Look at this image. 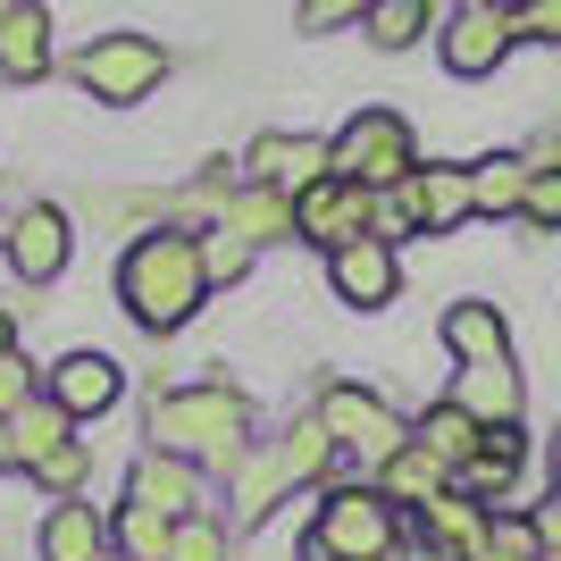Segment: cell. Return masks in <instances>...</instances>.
<instances>
[{"label":"cell","instance_id":"6da1fadb","mask_svg":"<svg viewBox=\"0 0 561 561\" xmlns=\"http://www.w3.org/2000/svg\"><path fill=\"white\" fill-rule=\"evenodd\" d=\"M142 436H151V453H176V461H193L202 478H210V469H234L243 445H252V394L227 386V377L160 386L151 411H142Z\"/></svg>","mask_w":561,"mask_h":561},{"label":"cell","instance_id":"7a4b0ae2","mask_svg":"<svg viewBox=\"0 0 561 561\" xmlns=\"http://www.w3.org/2000/svg\"><path fill=\"white\" fill-rule=\"evenodd\" d=\"M117 302L142 335H176L193 310L210 302V268H202V234L185 227H151L126 243L117 260Z\"/></svg>","mask_w":561,"mask_h":561},{"label":"cell","instance_id":"3957f363","mask_svg":"<svg viewBox=\"0 0 561 561\" xmlns=\"http://www.w3.org/2000/svg\"><path fill=\"white\" fill-rule=\"evenodd\" d=\"M302 537L328 561H377V553L402 545V512L377 494V478L369 486H360V478H335V486H319V512H310Z\"/></svg>","mask_w":561,"mask_h":561},{"label":"cell","instance_id":"277c9868","mask_svg":"<svg viewBox=\"0 0 561 561\" xmlns=\"http://www.w3.org/2000/svg\"><path fill=\"white\" fill-rule=\"evenodd\" d=\"M328 168L352 176V185H369V193H386L420 168V135H411L402 110H352L344 135H328Z\"/></svg>","mask_w":561,"mask_h":561},{"label":"cell","instance_id":"5b68a950","mask_svg":"<svg viewBox=\"0 0 561 561\" xmlns=\"http://www.w3.org/2000/svg\"><path fill=\"white\" fill-rule=\"evenodd\" d=\"M310 411H319V427L335 436V453H352V461H394L402 445H411V420H402L386 394H369V386H352V377H328L319 394H310Z\"/></svg>","mask_w":561,"mask_h":561},{"label":"cell","instance_id":"8992f818","mask_svg":"<svg viewBox=\"0 0 561 561\" xmlns=\"http://www.w3.org/2000/svg\"><path fill=\"white\" fill-rule=\"evenodd\" d=\"M168 43H151V34H101L84 59H76V84L93 101H110V110H135V101H151L168 84Z\"/></svg>","mask_w":561,"mask_h":561},{"label":"cell","instance_id":"52a82bcc","mask_svg":"<svg viewBox=\"0 0 561 561\" xmlns=\"http://www.w3.org/2000/svg\"><path fill=\"white\" fill-rule=\"evenodd\" d=\"M512 9L503 0H461V9H445V34H436V50H445V76H461V84H478V76H494L503 59H512Z\"/></svg>","mask_w":561,"mask_h":561},{"label":"cell","instance_id":"ba28073f","mask_svg":"<svg viewBox=\"0 0 561 561\" xmlns=\"http://www.w3.org/2000/svg\"><path fill=\"white\" fill-rule=\"evenodd\" d=\"M369 210H377V193L328 168L319 185H302V193H294V243L344 252V243H360V234H369Z\"/></svg>","mask_w":561,"mask_h":561},{"label":"cell","instance_id":"9c48e42d","mask_svg":"<svg viewBox=\"0 0 561 561\" xmlns=\"http://www.w3.org/2000/svg\"><path fill=\"white\" fill-rule=\"evenodd\" d=\"M9 268H18L25 285H50L59 268H68V252H76V218L59 210V202H25L18 218H9Z\"/></svg>","mask_w":561,"mask_h":561},{"label":"cell","instance_id":"30bf717a","mask_svg":"<svg viewBox=\"0 0 561 561\" xmlns=\"http://www.w3.org/2000/svg\"><path fill=\"white\" fill-rule=\"evenodd\" d=\"M328 285L344 310H386L402 294V260L394 243H377V234H360V243H344V252H328Z\"/></svg>","mask_w":561,"mask_h":561},{"label":"cell","instance_id":"8fae6325","mask_svg":"<svg viewBox=\"0 0 561 561\" xmlns=\"http://www.w3.org/2000/svg\"><path fill=\"white\" fill-rule=\"evenodd\" d=\"M43 394L68 411V420H101V411H117V394H126V369H117L110 352H68V360H50Z\"/></svg>","mask_w":561,"mask_h":561},{"label":"cell","instance_id":"7c38bea8","mask_svg":"<svg viewBox=\"0 0 561 561\" xmlns=\"http://www.w3.org/2000/svg\"><path fill=\"white\" fill-rule=\"evenodd\" d=\"M453 402L478 427H519L528 420V377H519V360H469V369H453Z\"/></svg>","mask_w":561,"mask_h":561},{"label":"cell","instance_id":"4fadbf2b","mask_svg":"<svg viewBox=\"0 0 561 561\" xmlns=\"http://www.w3.org/2000/svg\"><path fill=\"white\" fill-rule=\"evenodd\" d=\"M202 469L176 461V453H142L135 469H126V503H142V512H160V519H193V512H210L202 503Z\"/></svg>","mask_w":561,"mask_h":561},{"label":"cell","instance_id":"5bb4252c","mask_svg":"<svg viewBox=\"0 0 561 561\" xmlns=\"http://www.w3.org/2000/svg\"><path fill=\"white\" fill-rule=\"evenodd\" d=\"M411 210H420V234H453L478 218V193H469V168L461 160H420L411 176Z\"/></svg>","mask_w":561,"mask_h":561},{"label":"cell","instance_id":"9a60e30c","mask_svg":"<svg viewBox=\"0 0 561 561\" xmlns=\"http://www.w3.org/2000/svg\"><path fill=\"white\" fill-rule=\"evenodd\" d=\"M328 176V142L319 135H252L243 151V185H277V193H302Z\"/></svg>","mask_w":561,"mask_h":561},{"label":"cell","instance_id":"2e32d148","mask_svg":"<svg viewBox=\"0 0 561 561\" xmlns=\"http://www.w3.org/2000/svg\"><path fill=\"white\" fill-rule=\"evenodd\" d=\"M519 469H528V427H486V445H478V461L453 469V486L469 494V503H486V512H503L519 486Z\"/></svg>","mask_w":561,"mask_h":561},{"label":"cell","instance_id":"e0dca14e","mask_svg":"<svg viewBox=\"0 0 561 561\" xmlns=\"http://www.w3.org/2000/svg\"><path fill=\"white\" fill-rule=\"evenodd\" d=\"M43 76H50V9L0 0V84H43Z\"/></svg>","mask_w":561,"mask_h":561},{"label":"cell","instance_id":"ac0fdd59","mask_svg":"<svg viewBox=\"0 0 561 561\" xmlns=\"http://www.w3.org/2000/svg\"><path fill=\"white\" fill-rule=\"evenodd\" d=\"M34 553H43V561H110V519H101L84 494H68V503H50V512H43Z\"/></svg>","mask_w":561,"mask_h":561},{"label":"cell","instance_id":"d6986e66","mask_svg":"<svg viewBox=\"0 0 561 561\" xmlns=\"http://www.w3.org/2000/svg\"><path fill=\"white\" fill-rule=\"evenodd\" d=\"M227 478H234V503H227V519H234V528H243V537H252L260 519L277 512L285 494H294V478H285L277 445H243V461H234Z\"/></svg>","mask_w":561,"mask_h":561},{"label":"cell","instance_id":"ffe728a7","mask_svg":"<svg viewBox=\"0 0 561 561\" xmlns=\"http://www.w3.org/2000/svg\"><path fill=\"white\" fill-rule=\"evenodd\" d=\"M445 352L453 360H512V319H503V302H478V294H469V302H445Z\"/></svg>","mask_w":561,"mask_h":561},{"label":"cell","instance_id":"44dd1931","mask_svg":"<svg viewBox=\"0 0 561 561\" xmlns=\"http://www.w3.org/2000/svg\"><path fill=\"white\" fill-rule=\"evenodd\" d=\"M218 227L243 234L252 252H260V243H294V193H277V185H243V193H227Z\"/></svg>","mask_w":561,"mask_h":561},{"label":"cell","instance_id":"7402d4cb","mask_svg":"<svg viewBox=\"0 0 561 561\" xmlns=\"http://www.w3.org/2000/svg\"><path fill=\"white\" fill-rule=\"evenodd\" d=\"M268 445H277V461H285V478H294V494H302V486H328L335 461H344V453H335V436L319 427V411H294V420H285V436H268Z\"/></svg>","mask_w":561,"mask_h":561},{"label":"cell","instance_id":"603a6c76","mask_svg":"<svg viewBox=\"0 0 561 561\" xmlns=\"http://www.w3.org/2000/svg\"><path fill=\"white\" fill-rule=\"evenodd\" d=\"M445 486H453V469L436 461L427 445H402L394 461H377V494H386L394 512H427V503H436Z\"/></svg>","mask_w":561,"mask_h":561},{"label":"cell","instance_id":"cb8c5ba5","mask_svg":"<svg viewBox=\"0 0 561 561\" xmlns=\"http://www.w3.org/2000/svg\"><path fill=\"white\" fill-rule=\"evenodd\" d=\"M486 503H469V494L461 486H445V494H436V503H427V512H420V545H436V553H478V537H486Z\"/></svg>","mask_w":561,"mask_h":561},{"label":"cell","instance_id":"d4e9b609","mask_svg":"<svg viewBox=\"0 0 561 561\" xmlns=\"http://www.w3.org/2000/svg\"><path fill=\"white\" fill-rule=\"evenodd\" d=\"M411 445H427V453H436L445 469H461V461H478V445H486V427H478V420L461 411V402L445 394V402H427L420 420H411Z\"/></svg>","mask_w":561,"mask_h":561},{"label":"cell","instance_id":"484cf974","mask_svg":"<svg viewBox=\"0 0 561 561\" xmlns=\"http://www.w3.org/2000/svg\"><path fill=\"white\" fill-rule=\"evenodd\" d=\"M469 193H478V218H519V202H528V160H519V151L469 160Z\"/></svg>","mask_w":561,"mask_h":561},{"label":"cell","instance_id":"4316f807","mask_svg":"<svg viewBox=\"0 0 561 561\" xmlns=\"http://www.w3.org/2000/svg\"><path fill=\"white\" fill-rule=\"evenodd\" d=\"M436 18H445L436 0H377L369 18H360V34H369L377 50H411V43H427V34H436Z\"/></svg>","mask_w":561,"mask_h":561},{"label":"cell","instance_id":"83f0119b","mask_svg":"<svg viewBox=\"0 0 561 561\" xmlns=\"http://www.w3.org/2000/svg\"><path fill=\"white\" fill-rule=\"evenodd\" d=\"M168 545H176V519L142 512V503H117V519H110V553H135V561H168Z\"/></svg>","mask_w":561,"mask_h":561},{"label":"cell","instance_id":"f1b7e54d","mask_svg":"<svg viewBox=\"0 0 561 561\" xmlns=\"http://www.w3.org/2000/svg\"><path fill=\"white\" fill-rule=\"evenodd\" d=\"M469 561H545V537H537V512H494L486 537Z\"/></svg>","mask_w":561,"mask_h":561},{"label":"cell","instance_id":"f546056e","mask_svg":"<svg viewBox=\"0 0 561 561\" xmlns=\"http://www.w3.org/2000/svg\"><path fill=\"white\" fill-rule=\"evenodd\" d=\"M9 427H18V469H25V461H43L50 445H68V436H76V420H68V411H59L50 394H34Z\"/></svg>","mask_w":561,"mask_h":561},{"label":"cell","instance_id":"4dcf8cb0","mask_svg":"<svg viewBox=\"0 0 561 561\" xmlns=\"http://www.w3.org/2000/svg\"><path fill=\"white\" fill-rule=\"evenodd\" d=\"M84 469H93V453H84V436H68V445H50L43 461H25V478H34L50 503H68V494L84 486Z\"/></svg>","mask_w":561,"mask_h":561},{"label":"cell","instance_id":"1f68e13d","mask_svg":"<svg viewBox=\"0 0 561 561\" xmlns=\"http://www.w3.org/2000/svg\"><path fill=\"white\" fill-rule=\"evenodd\" d=\"M227 545H234V519L193 512V519H176V545H168V561H227Z\"/></svg>","mask_w":561,"mask_h":561},{"label":"cell","instance_id":"d6a6232c","mask_svg":"<svg viewBox=\"0 0 561 561\" xmlns=\"http://www.w3.org/2000/svg\"><path fill=\"white\" fill-rule=\"evenodd\" d=\"M202 268H210V285H243V277H252V243L227 234V227H210V234H202Z\"/></svg>","mask_w":561,"mask_h":561},{"label":"cell","instance_id":"836d02e7","mask_svg":"<svg viewBox=\"0 0 561 561\" xmlns=\"http://www.w3.org/2000/svg\"><path fill=\"white\" fill-rule=\"evenodd\" d=\"M519 227L561 234V168H528V202H519Z\"/></svg>","mask_w":561,"mask_h":561},{"label":"cell","instance_id":"e575fe53","mask_svg":"<svg viewBox=\"0 0 561 561\" xmlns=\"http://www.w3.org/2000/svg\"><path fill=\"white\" fill-rule=\"evenodd\" d=\"M369 234H377V243H402V234H420V210H411V185H386V193H377Z\"/></svg>","mask_w":561,"mask_h":561},{"label":"cell","instance_id":"d590c367","mask_svg":"<svg viewBox=\"0 0 561 561\" xmlns=\"http://www.w3.org/2000/svg\"><path fill=\"white\" fill-rule=\"evenodd\" d=\"M369 9H377V0H302L294 25H302V34H344V25H360Z\"/></svg>","mask_w":561,"mask_h":561},{"label":"cell","instance_id":"8d00e7d4","mask_svg":"<svg viewBox=\"0 0 561 561\" xmlns=\"http://www.w3.org/2000/svg\"><path fill=\"white\" fill-rule=\"evenodd\" d=\"M512 34H519V43H553L561 50V0H519V9H512Z\"/></svg>","mask_w":561,"mask_h":561},{"label":"cell","instance_id":"74e56055","mask_svg":"<svg viewBox=\"0 0 561 561\" xmlns=\"http://www.w3.org/2000/svg\"><path fill=\"white\" fill-rule=\"evenodd\" d=\"M43 394V377H34V360H18V352H9V360H0V420H18L25 402Z\"/></svg>","mask_w":561,"mask_h":561},{"label":"cell","instance_id":"f35d334b","mask_svg":"<svg viewBox=\"0 0 561 561\" xmlns=\"http://www.w3.org/2000/svg\"><path fill=\"white\" fill-rule=\"evenodd\" d=\"M545 486H553V503H561V436L545 445Z\"/></svg>","mask_w":561,"mask_h":561},{"label":"cell","instance_id":"ab89813d","mask_svg":"<svg viewBox=\"0 0 561 561\" xmlns=\"http://www.w3.org/2000/svg\"><path fill=\"white\" fill-rule=\"evenodd\" d=\"M0 469H18V427L0 420Z\"/></svg>","mask_w":561,"mask_h":561},{"label":"cell","instance_id":"60d3db41","mask_svg":"<svg viewBox=\"0 0 561 561\" xmlns=\"http://www.w3.org/2000/svg\"><path fill=\"white\" fill-rule=\"evenodd\" d=\"M9 352H18V328H9V310H0V360H9Z\"/></svg>","mask_w":561,"mask_h":561},{"label":"cell","instance_id":"b9f144b4","mask_svg":"<svg viewBox=\"0 0 561 561\" xmlns=\"http://www.w3.org/2000/svg\"><path fill=\"white\" fill-rule=\"evenodd\" d=\"M377 561H411V553H402V545H394V553H377Z\"/></svg>","mask_w":561,"mask_h":561},{"label":"cell","instance_id":"7bdbcfd3","mask_svg":"<svg viewBox=\"0 0 561 561\" xmlns=\"http://www.w3.org/2000/svg\"><path fill=\"white\" fill-rule=\"evenodd\" d=\"M0 243H9V218H0Z\"/></svg>","mask_w":561,"mask_h":561},{"label":"cell","instance_id":"ee69618b","mask_svg":"<svg viewBox=\"0 0 561 561\" xmlns=\"http://www.w3.org/2000/svg\"><path fill=\"white\" fill-rule=\"evenodd\" d=\"M110 561H135V553H110Z\"/></svg>","mask_w":561,"mask_h":561},{"label":"cell","instance_id":"f6af8a7d","mask_svg":"<svg viewBox=\"0 0 561 561\" xmlns=\"http://www.w3.org/2000/svg\"><path fill=\"white\" fill-rule=\"evenodd\" d=\"M503 9H519V0H503Z\"/></svg>","mask_w":561,"mask_h":561},{"label":"cell","instance_id":"bcb514c9","mask_svg":"<svg viewBox=\"0 0 561 561\" xmlns=\"http://www.w3.org/2000/svg\"><path fill=\"white\" fill-rule=\"evenodd\" d=\"M545 561H561V553H545Z\"/></svg>","mask_w":561,"mask_h":561}]
</instances>
